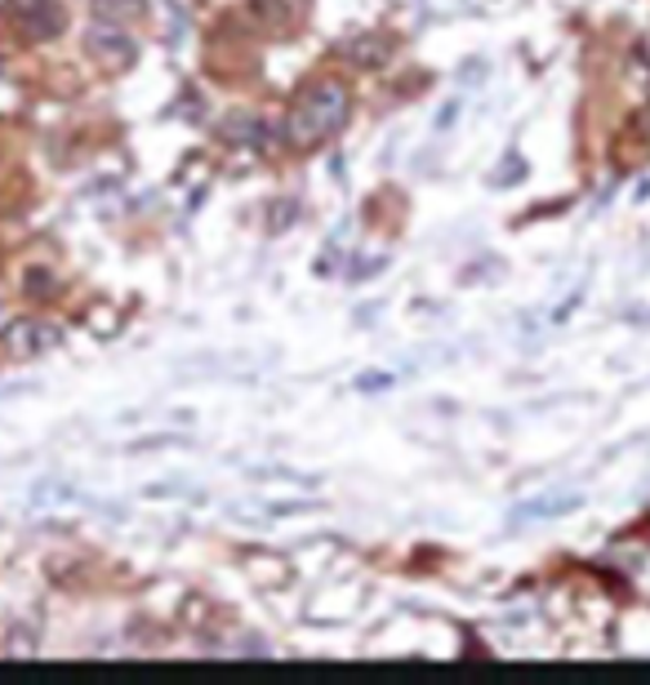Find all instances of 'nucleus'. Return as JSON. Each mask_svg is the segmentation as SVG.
<instances>
[{
  "label": "nucleus",
  "instance_id": "obj_1",
  "mask_svg": "<svg viewBox=\"0 0 650 685\" xmlns=\"http://www.w3.org/2000/svg\"><path fill=\"white\" fill-rule=\"evenodd\" d=\"M348 121V90L339 81H316L298 94V103L290 108V121H285V143L307 152L325 139H335Z\"/></svg>",
  "mask_w": 650,
  "mask_h": 685
},
{
  "label": "nucleus",
  "instance_id": "obj_2",
  "mask_svg": "<svg viewBox=\"0 0 650 685\" xmlns=\"http://www.w3.org/2000/svg\"><path fill=\"white\" fill-rule=\"evenodd\" d=\"M85 54H90L103 72H125V68H134L139 45H134V37H130L121 23L99 19V23L85 32Z\"/></svg>",
  "mask_w": 650,
  "mask_h": 685
},
{
  "label": "nucleus",
  "instance_id": "obj_3",
  "mask_svg": "<svg viewBox=\"0 0 650 685\" xmlns=\"http://www.w3.org/2000/svg\"><path fill=\"white\" fill-rule=\"evenodd\" d=\"M285 139V125L267 121V116H250V112H236L227 125H223V143L232 147H245V152H276V143Z\"/></svg>",
  "mask_w": 650,
  "mask_h": 685
},
{
  "label": "nucleus",
  "instance_id": "obj_4",
  "mask_svg": "<svg viewBox=\"0 0 650 685\" xmlns=\"http://www.w3.org/2000/svg\"><path fill=\"white\" fill-rule=\"evenodd\" d=\"M19 28L28 41H54L63 28H68V14L59 0H19Z\"/></svg>",
  "mask_w": 650,
  "mask_h": 685
},
{
  "label": "nucleus",
  "instance_id": "obj_5",
  "mask_svg": "<svg viewBox=\"0 0 650 685\" xmlns=\"http://www.w3.org/2000/svg\"><path fill=\"white\" fill-rule=\"evenodd\" d=\"M6 343H10L19 357H41V352H50L54 343H59V329L50 320H14L6 329Z\"/></svg>",
  "mask_w": 650,
  "mask_h": 685
},
{
  "label": "nucleus",
  "instance_id": "obj_6",
  "mask_svg": "<svg viewBox=\"0 0 650 685\" xmlns=\"http://www.w3.org/2000/svg\"><path fill=\"white\" fill-rule=\"evenodd\" d=\"M388 54H393V50H388L379 37H366V41H353V45H348V59H353V63H366V68L384 63Z\"/></svg>",
  "mask_w": 650,
  "mask_h": 685
},
{
  "label": "nucleus",
  "instance_id": "obj_7",
  "mask_svg": "<svg viewBox=\"0 0 650 685\" xmlns=\"http://www.w3.org/2000/svg\"><path fill=\"white\" fill-rule=\"evenodd\" d=\"M570 508H579V499H548V503H526L521 517H561Z\"/></svg>",
  "mask_w": 650,
  "mask_h": 685
},
{
  "label": "nucleus",
  "instance_id": "obj_8",
  "mask_svg": "<svg viewBox=\"0 0 650 685\" xmlns=\"http://www.w3.org/2000/svg\"><path fill=\"white\" fill-rule=\"evenodd\" d=\"M10 325H14V311H10V303H6V298H0V334H6Z\"/></svg>",
  "mask_w": 650,
  "mask_h": 685
},
{
  "label": "nucleus",
  "instance_id": "obj_9",
  "mask_svg": "<svg viewBox=\"0 0 650 685\" xmlns=\"http://www.w3.org/2000/svg\"><path fill=\"white\" fill-rule=\"evenodd\" d=\"M0 72H6V63H0Z\"/></svg>",
  "mask_w": 650,
  "mask_h": 685
}]
</instances>
